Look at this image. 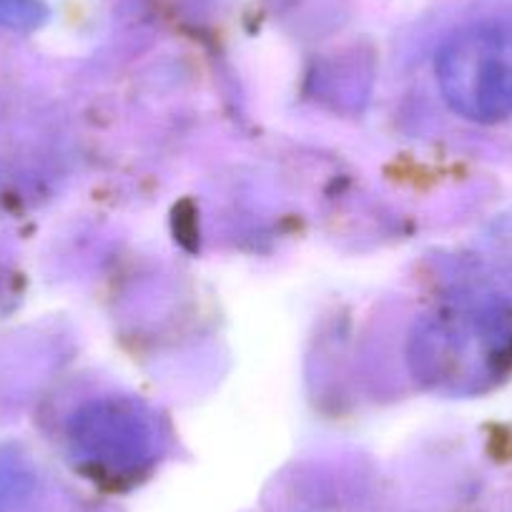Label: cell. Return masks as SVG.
Masks as SVG:
<instances>
[{"mask_svg": "<svg viewBox=\"0 0 512 512\" xmlns=\"http://www.w3.org/2000/svg\"><path fill=\"white\" fill-rule=\"evenodd\" d=\"M462 106L477 118L512 111V21H485L465 28L445 56Z\"/></svg>", "mask_w": 512, "mask_h": 512, "instance_id": "6da1fadb", "label": "cell"}, {"mask_svg": "<svg viewBox=\"0 0 512 512\" xmlns=\"http://www.w3.org/2000/svg\"><path fill=\"white\" fill-rule=\"evenodd\" d=\"M41 18L36 0H0V26L31 28Z\"/></svg>", "mask_w": 512, "mask_h": 512, "instance_id": "7a4b0ae2", "label": "cell"}]
</instances>
